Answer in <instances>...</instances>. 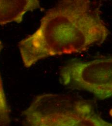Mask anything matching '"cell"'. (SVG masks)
<instances>
[{
  "instance_id": "6da1fadb",
  "label": "cell",
  "mask_w": 112,
  "mask_h": 126,
  "mask_svg": "<svg viewBox=\"0 0 112 126\" xmlns=\"http://www.w3.org/2000/svg\"><path fill=\"white\" fill-rule=\"evenodd\" d=\"M109 34L96 2L64 0L48 10L39 28L18 47L29 68L46 58L83 52L103 43Z\"/></svg>"
},
{
  "instance_id": "7a4b0ae2",
  "label": "cell",
  "mask_w": 112,
  "mask_h": 126,
  "mask_svg": "<svg viewBox=\"0 0 112 126\" xmlns=\"http://www.w3.org/2000/svg\"><path fill=\"white\" fill-rule=\"evenodd\" d=\"M61 83L73 90L90 93L104 100L112 96V57L73 59L60 71Z\"/></svg>"
},
{
  "instance_id": "3957f363",
  "label": "cell",
  "mask_w": 112,
  "mask_h": 126,
  "mask_svg": "<svg viewBox=\"0 0 112 126\" xmlns=\"http://www.w3.org/2000/svg\"><path fill=\"white\" fill-rule=\"evenodd\" d=\"M95 111L89 103L64 94H44L35 97L23 112L29 126H55L68 123Z\"/></svg>"
},
{
  "instance_id": "277c9868",
  "label": "cell",
  "mask_w": 112,
  "mask_h": 126,
  "mask_svg": "<svg viewBox=\"0 0 112 126\" xmlns=\"http://www.w3.org/2000/svg\"><path fill=\"white\" fill-rule=\"evenodd\" d=\"M40 7L38 0H0V25L13 22L19 23L26 13Z\"/></svg>"
},
{
  "instance_id": "5b68a950",
  "label": "cell",
  "mask_w": 112,
  "mask_h": 126,
  "mask_svg": "<svg viewBox=\"0 0 112 126\" xmlns=\"http://www.w3.org/2000/svg\"><path fill=\"white\" fill-rule=\"evenodd\" d=\"M56 126H112V124L102 119L94 111L68 123Z\"/></svg>"
},
{
  "instance_id": "8992f818",
  "label": "cell",
  "mask_w": 112,
  "mask_h": 126,
  "mask_svg": "<svg viewBox=\"0 0 112 126\" xmlns=\"http://www.w3.org/2000/svg\"><path fill=\"white\" fill-rule=\"evenodd\" d=\"M3 48V44L0 41V53ZM11 117L10 110L3 89L0 73V126H10Z\"/></svg>"
},
{
  "instance_id": "52a82bcc",
  "label": "cell",
  "mask_w": 112,
  "mask_h": 126,
  "mask_svg": "<svg viewBox=\"0 0 112 126\" xmlns=\"http://www.w3.org/2000/svg\"><path fill=\"white\" fill-rule=\"evenodd\" d=\"M109 113H110V116H111V117H112V109L110 110V112Z\"/></svg>"
}]
</instances>
